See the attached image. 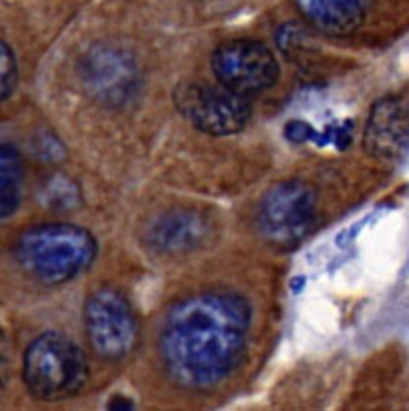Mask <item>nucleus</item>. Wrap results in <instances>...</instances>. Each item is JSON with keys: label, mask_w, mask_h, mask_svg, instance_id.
Masks as SVG:
<instances>
[{"label": "nucleus", "mask_w": 409, "mask_h": 411, "mask_svg": "<svg viewBox=\"0 0 409 411\" xmlns=\"http://www.w3.org/2000/svg\"><path fill=\"white\" fill-rule=\"evenodd\" d=\"M409 112L396 98L379 100L367 120L366 144L367 152L377 158H396L408 146Z\"/></svg>", "instance_id": "1a4fd4ad"}, {"label": "nucleus", "mask_w": 409, "mask_h": 411, "mask_svg": "<svg viewBox=\"0 0 409 411\" xmlns=\"http://www.w3.org/2000/svg\"><path fill=\"white\" fill-rule=\"evenodd\" d=\"M286 136L290 138L291 142H308V140H315L318 142V134L313 130L310 124L306 122H300V120H293L286 126Z\"/></svg>", "instance_id": "2eb2a0df"}, {"label": "nucleus", "mask_w": 409, "mask_h": 411, "mask_svg": "<svg viewBox=\"0 0 409 411\" xmlns=\"http://www.w3.org/2000/svg\"><path fill=\"white\" fill-rule=\"evenodd\" d=\"M24 188V160L14 146L0 144V218L11 216L21 206Z\"/></svg>", "instance_id": "f8f14e48"}, {"label": "nucleus", "mask_w": 409, "mask_h": 411, "mask_svg": "<svg viewBox=\"0 0 409 411\" xmlns=\"http://www.w3.org/2000/svg\"><path fill=\"white\" fill-rule=\"evenodd\" d=\"M293 4L318 30L345 36L366 21L371 0H293Z\"/></svg>", "instance_id": "9d476101"}, {"label": "nucleus", "mask_w": 409, "mask_h": 411, "mask_svg": "<svg viewBox=\"0 0 409 411\" xmlns=\"http://www.w3.org/2000/svg\"><path fill=\"white\" fill-rule=\"evenodd\" d=\"M212 70L220 84L244 96L266 92L278 82L280 64L274 52L259 40L237 38L215 48Z\"/></svg>", "instance_id": "423d86ee"}, {"label": "nucleus", "mask_w": 409, "mask_h": 411, "mask_svg": "<svg viewBox=\"0 0 409 411\" xmlns=\"http://www.w3.org/2000/svg\"><path fill=\"white\" fill-rule=\"evenodd\" d=\"M9 378H11V344L0 332V398L9 385Z\"/></svg>", "instance_id": "4468645a"}, {"label": "nucleus", "mask_w": 409, "mask_h": 411, "mask_svg": "<svg viewBox=\"0 0 409 411\" xmlns=\"http://www.w3.org/2000/svg\"><path fill=\"white\" fill-rule=\"evenodd\" d=\"M16 80H18L16 58L6 44L0 43V100L11 96V92L16 86Z\"/></svg>", "instance_id": "ddd939ff"}, {"label": "nucleus", "mask_w": 409, "mask_h": 411, "mask_svg": "<svg viewBox=\"0 0 409 411\" xmlns=\"http://www.w3.org/2000/svg\"><path fill=\"white\" fill-rule=\"evenodd\" d=\"M24 383L43 401L74 398L88 385L90 368L84 351L62 334H43L24 354Z\"/></svg>", "instance_id": "7ed1b4c3"}, {"label": "nucleus", "mask_w": 409, "mask_h": 411, "mask_svg": "<svg viewBox=\"0 0 409 411\" xmlns=\"http://www.w3.org/2000/svg\"><path fill=\"white\" fill-rule=\"evenodd\" d=\"M250 324V303L232 292L194 293L172 305L160 337L170 378L192 390L224 381L242 357Z\"/></svg>", "instance_id": "f257e3e1"}, {"label": "nucleus", "mask_w": 409, "mask_h": 411, "mask_svg": "<svg viewBox=\"0 0 409 411\" xmlns=\"http://www.w3.org/2000/svg\"><path fill=\"white\" fill-rule=\"evenodd\" d=\"M204 232V222L192 214H170L150 230V244L164 252L194 248Z\"/></svg>", "instance_id": "9b49d317"}, {"label": "nucleus", "mask_w": 409, "mask_h": 411, "mask_svg": "<svg viewBox=\"0 0 409 411\" xmlns=\"http://www.w3.org/2000/svg\"><path fill=\"white\" fill-rule=\"evenodd\" d=\"M96 258V240L74 224L28 227L16 242V260L30 278L46 286L72 280Z\"/></svg>", "instance_id": "f03ea898"}, {"label": "nucleus", "mask_w": 409, "mask_h": 411, "mask_svg": "<svg viewBox=\"0 0 409 411\" xmlns=\"http://www.w3.org/2000/svg\"><path fill=\"white\" fill-rule=\"evenodd\" d=\"M84 322L90 346L108 361L130 356L138 344V322L130 302L116 290L102 288L86 300Z\"/></svg>", "instance_id": "39448f33"}, {"label": "nucleus", "mask_w": 409, "mask_h": 411, "mask_svg": "<svg viewBox=\"0 0 409 411\" xmlns=\"http://www.w3.org/2000/svg\"><path fill=\"white\" fill-rule=\"evenodd\" d=\"M174 104L198 130L212 136H230L246 128L252 116L248 96L232 88L202 82L180 84L174 92Z\"/></svg>", "instance_id": "20e7f679"}, {"label": "nucleus", "mask_w": 409, "mask_h": 411, "mask_svg": "<svg viewBox=\"0 0 409 411\" xmlns=\"http://www.w3.org/2000/svg\"><path fill=\"white\" fill-rule=\"evenodd\" d=\"M318 194L302 180L276 184L264 196L258 212L259 230L276 244H293L313 226Z\"/></svg>", "instance_id": "0eeeda50"}, {"label": "nucleus", "mask_w": 409, "mask_h": 411, "mask_svg": "<svg viewBox=\"0 0 409 411\" xmlns=\"http://www.w3.org/2000/svg\"><path fill=\"white\" fill-rule=\"evenodd\" d=\"M82 76L90 94L106 104L126 102L138 86L136 62L112 46L92 48L82 66Z\"/></svg>", "instance_id": "6e6552de"}]
</instances>
